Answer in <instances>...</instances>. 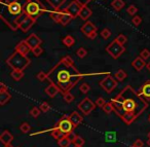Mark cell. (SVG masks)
Masks as SVG:
<instances>
[{"label":"cell","mask_w":150,"mask_h":147,"mask_svg":"<svg viewBox=\"0 0 150 147\" xmlns=\"http://www.w3.org/2000/svg\"><path fill=\"white\" fill-rule=\"evenodd\" d=\"M146 69H147L148 71H150V62L146 63Z\"/></svg>","instance_id":"db71d44e"},{"label":"cell","mask_w":150,"mask_h":147,"mask_svg":"<svg viewBox=\"0 0 150 147\" xmlns=\"http://www.w3.org/2000/svg\"><path fill=\"white\" fill-rule=\"evenodd\" d=\"M11 76L13 77L16 81L21 80L24 77V70H16V69H13L11 72Z\"/></svg>","instance_id":"484cf974"},{"label":"cell","mask_w":150,"mask_h":147,"mask_svg":"<svg viewBox=\"0 0 150 147\" xmlns=\"http://www.w3.org/2000/svg\"><path fill=\"white\" fill-rule=\"evenodd\" d=\"M102 109L104 110V112H105V113H107V114H109V113H111V112L114 111V108H113V105H112V103H111V102L105 104V105L102 107Z\"/></svg>","instance_id":"4dcf8cb0"},{"label":"cell","mask_w":150,"mask_h":147,"mask_svg":"<svg viewBox=\"0 0 150 147\" xmlns=\"http://www.w3.org/2000/svg\"><path fill=\"white\" fill-rule=\"evenodd\" d=\"M110 102L116 115L125 124H131L135 121L149 105L147 99L142 96L140 92L135 91L131 85L123 87L120 93L111 99Z\"/></svg>","instance_id":"6da1fadb"},{"label":"cell","mask_w":150,"mask_h":147,"mask_svg":"<svg viewBox=\"0 0 150 147\" xmlns=\"http://www.w3.org/2000/svg\"><path fill=\"white\" fill-rule=\"evenodd\" d=\"M11 99V95L8 92H4V93H0V105L3 106Z\"/></svg>","instance_id":"cb8c5ba5"},{"label":"cell","mask_w":150,"mask_h":147,"mask_svg":"<svg viewBox=\"0 0 150 147\" xmlns=\"http://www.w3.org/2000/svg\"><path fill=\"white\" fill-rule=\"evenodd\" d=\"M71 143H72V142L69 140L67 136H64L63 138H61V139H59V140H58V144H59V146H60V147H69Z\"/></svg>","instance_id":"83f0119b"},{"label":"cell","mask_w":150,"mask_h":147,"mask_svg":"<svg viewBox=\"0 0 150 147\" xmlns=\"http://www.w3.org/2000/svg\"><path fill=\"white\" fill-rule=\"evenodd\" d=\"M63 44H64V45H66L67 48H71V46H73L75 44L74 37H73V36H71V35L65 36V37L63 38Z\"/></svg>","instance_id":"4316f807"},{"label":"cell","mask_w":150,"mask_h":147,"mask_svg":"<svg viewBox=\"0 0 150 147\" xmlns=\"http://www.w3.org/2000/svg\"><path fill=\"white\" fill-rule=\"evenodd\" d=\"M84 143H86L84 139L82 138V137H80V136H77V138H76V140H75V142H74V145H78V146H83Z\"/></svg>","instance_id":"ee69618b"},{"label":"cell","mask_w":150,"mask_h":147,"mask_svg":"<svg viewBox=\"0 0 150 147\" xmlns=\"http://www.w3.org/2000/svg\"><path fill=\"white\" fill-rule=\"evenodd\" d=\"M115 39L117 40V41L119 42L120 44H122V45H125V43H127V36L125 35H123V34H119L118 36H117Z\"/></svg>","instance_id":"b9f144b4"},{"label":"cell","mask_w":150,"mask_h":147,"mask_svg":"<svg viewBox=\"0 0 150 147\" xmlns=\"http://www.w3.org/2000/svg\"><path fill=\"white\" fill-rule=\"evenodd\" d=\"M20 130H21V132L24 133V134H27V133L30 132V130H31V126H30L28 122H23V124H21V126H20Z\"/></svg>","instance_id":"1f68e13d"},{"label":"cell","mask_w":150,"mask_h":147,"mask_svg":"<svg viewBox=\"0 0 150 147\" xmlns=\"http://www.w3.org/2000/svg\"><path fill=\"white\" fill-rule=\"evenodd\" d=\"M74 147H82V146H78V145H74Z\"/></svg>","instance_id":"9f6ffc18"},{"label":"cell","mask_w":150,"mask_h":147,"mask_svg":"<svg viewBox=\"0 0 150 147\" xmlns=\"http://www.w3.org/2000/svg\"><path fill=\"white\" fill-rule=\"evenodd\" d=\"M127 72H125V70H122V69H119V70L115 73V79H117L118 81H123L127 78Z\"/></svg>","instance_id":"f1b7e54d"},{"label":"cell","mask_w":150,"mask_h":147,"mask_svg":"<svg viewBox=\"0 0 150 147\" xmlns=\"http://www.w3.org/2000/svg\"><path fill=\"white\" fill-rule=\"evenodd\" d=\"M50 17L52 21L60 24L61 19H62V17H63V9H52V11H50Z\"/></svg>","instance_id":"d6986e66"},{"label":"cell","mask_w":150,"mask_h":147,"mask_svg":"<svg viewBox=\"0 0 150 147\" xmlns=\"http://www.w3.org/2000/svg\"><path fill=\"white\" fill-rule=\"evenodd\" d=\"M134 146L135 147H143L144 146V143L141 139H137V140L134 142Z\"/></svg>","instance_id":"c3c4849f"},{"label":"cell","mask_w":150,"mask_h":147,"mask_svg":"<svg viewBox=\"0 0 150 147\" xmlns=\"http://www.w3.org/2000/svg\"><path fill=\"white\" fill-rule=\"evenodd\" d=\"M100 87H102L107 94H110L116 89L117 82L114 77H112L111 75H107L104 79H102V80L100 81Z\"/></svg>","instance_id":"ba28073f"},{"label":"cell","mask_w":150,"mask_h":147,"mask_svg":"<svg viewBox=\"0 0 150 147\" xmlns=\"http://www.w3.org/2000/svg\"><path fill=\"white\" fill-rule=\"evenodd\" d=\"M46 1L54 9H58L64 4L66 0H46Z\"/></svg>","instance_id":"d4e9b609"},{"label":"cell","mask_w":150,"mask_h":147,"mask_svg":"<svg viewBox=\"0 0 150 147\" xmlns=\"http://www.w3.org/2000/svg\"><path fill=\"white\" fill-rule=\"evenodd\" d=\"M115 138H116V137H115L114 133H109V134L106 135V140L108 139V141H114Z\"/></svg>","instance_id":"681fc988"},{"label":"cell","mask_w":150,"mask_h":147,"mask_svg":"<svg viewBox=\"0 0 150 147\" xmlns=\"http://www.w3.org/2000/svg\"><path fill=\"white\" fill-rule=\"evenodd\" d=\"M84 75L75 67L72 58L65 56L47 72V80L59 87L63 95L69 93L77 85Z\"/></svg>","instance_id":"7a4b0ae2"},{"label":"cell","mask_w":150,"mask_h":147,"mask_svg":"<svg viewBox=\"0 0 150 147\" xmlns=\"http://www.w3.org/2000/svg\"><path fill=\"white\" fill-rule=\"evenodd\" d=\"M63 98H64V101L66 103H71V102L74 101V96L69 92V93H66L63 95Z\"/></svg>","instance_id":"d590c367"},{"label":"cell","mask_w":150,"mask_h":147,"mask_svg":"<svg viewBox=\"0 0 150 147\" xmlns=\"http://www.w3.org/2000/svg\"><path fill=\"white\" fill-rule=\"evenodd\" d=\"M82 6H83V5H81L79 2H77L76 0H72V1L69 3L68 6L65 9V11H66L67 13H70V15H72V17L75 19L76 17H78Z\"/></svg>","instance_id":"30bf717a"},{"label":"cell","mask_w":150,"mask_h":147,"mask_svg":"<svg viewBox=\"0 0 150 147\" xmlns=\"http://www.w3.org/2000/svg\"><path fill=\"white\" fill-rule=\"evenodd\" d=\"M26 42L28 43V45L30 46V48H31V50H33V48H37V46L41 45L42 43V40L40 39L39 37H38L36 34H30L29 36H28L27 38H26Z\"/></svg>","instance_id":"7c38bea8"},{"label":"cell","mask_w":150,"mask_h":147,"mask_svg":"<svg viewBox=\"0 0 150 147\" xmlns=\"http://www.w3.org/2000/svg\"><path fill=\"white\" fill-rule=\"evenodd\" d=\"M15 50L18 53H20V54L24 55V56H27V55L29 54V52H31V48H30V46L28 45L26 40H22V41H20L19 43L17 44Z\"/></svg>","instance_id":"5bb4252c"},{"label":"cell","mask_w":150,"mask_h":147,"mask_svg":"<svg viewBox=\"0 0 150 147\" xmlns=\"http://www.w3.org/2000/svg\"><path fill=\"white\" fill-rule=\"evenodd\" d=\"M139 92L142 96H144V97L146 98V99L150 100V80L146 81V82L142 85L141 89H140Z\"/></svg>","instance_id":"44dd1931"},{"label":"cell","mask_w":150,"mask_h":147,"mask_svg":"<svg viewBox=\"0 0 150 147\" xmlns=\"http://www.w3.org/2000/svg\"><path fill=\"white\" fill-rule=\"evenodd\" d=\"M111 6L114 11H119L125 6V2L123 0H112V2H111Z\"/></svg>","instance_id":"603a6c76"},{"label":"cell","mask_w":150,"mask_h":147,"mask_svg":"<svg viewBox=\"0 0 150 147\" xmlns=\"http://www.w3.org/2000/svg\"><path fill=\"white\" fill-rule=\"evenodd\" d=\"M28 0H0V18L13 31L19 29L17 21L25 13L24 7Z\"/></svg>","instance_id":"3957f363"},{"label":"cell","mask_w":150,"mask_h":147,"mask_svg":"<svg viewBox=\"0 0 150 147\" xmlns=\"http://www.w3.org/2000/svg\"><path fill=\"white\" fill-rule=\"evenodd\" d=\"M40 110H41L42 112H44V113H46L47 111H50V104L47 103V102H43V103L40 104Z\"/></svg>","instance_id":"7bdbcfd3"},{"label":"cell","mask_w":150,"mask_h":147,"mask_svg":"<svg viewBox=\"0 0 150 147\" xmlns=\"http://www.w3.org/2000/svg\"><path fill=\"white\" fill-rule=\"evenodd\" d=\"M66 136L68 137V139H69V140L71 141V142L73 143V144H74L75 140H76V138H77V135L75 134V133L73 132V131H72V132H71V133H69L68 135H66Z\"/></svg>","instance_id":"f6af8a7d"},{"label":"cell","mask_w":150,"mask_h":147,"mask_svg":"<svg viewBox=\"0 0 150 147\" xmlns=\"http://www.w3.org/2000/svg\"><path fill=\"white\" fill-rule=\"evenodd\" d=\"M132 23L135 27H139L142 23V18L140 16H134V18L132 19Z\"/></svg>","instance_id":"8d00e7d4"},{"label":"cell","mask_w":150,"mask_h":147,"mask_svg":"<svg viewBox=\"0 0 150 147\" xmlns=\"http://www.w3.org/2000/svg\"><path fill=\"white\" fill-rule=\"evenodd\" d=\"M13 140V136L8 132V131H3L2 134L0 135V141L4 145H8Z\"/></svg>","instance_id":"e0dca14e"},{"label":"cell","mask_w":150,"mask_h":147,"mask_svg":"<svg viewBox=\"0 0 150 147\" xmlns=\"http://www.w3.org/2000/svg\"><path fill=\"white\" fill-rule=\"evenodd\" d=\"M140 57H141L143 60H148L150 58V50L147 48H144L141 53H140Z\"/></svg>","instance_id":"f35d334b"},{"label":"cell","mask_w":150,"mask_h":147,"mask_svg":"<svg viewBox=\"0 0 150 147\" xmlns=\"http://www.w3.org/2000/svg\"><path fill=\"white\" fill-rule=\"evenodd\" d=\"M90 89H91V87L88 85V83H82L81 85L79 87V91H80V93L81 94H88V92H90Z\"/></svg>","instance_id":"74e56055"},{"label":"cell","mask_w":150,"mask_h":147,"mask_svg":"<svg viewBox=\"0 0 150 147\" xmlns=\"http://www.w3.org/2000/svg\"><path fill=\"white\" fill-rule=\"evenodd\" d=\"M147 144H148V146H150V137H148V140H147Z\"/></svg>","instance_id":"11a10c76"},{"label":"cell","mask_w":150,"mask_h":147,"mask_svg":"<svg viewBox=\"0 0 150 147\" xmlns=\"http://www.w3.org/2000/svg\"><path fill=\"white\" fill-rule=\"evenodd\" d=\"M37 78L39 79V80L43 81L45 80V79H47V73L43 72V71H41V72H39L37 74Z\"/></svg>","instance_id":"7dc6e473"},{"label":"cell","mask_w":150,"mask_h":147,"mask_svg":"<svg viewBox=\"0 0 150 147\" xmlns=\"http://www.w3.org/2000/svg\"><path fill=\"white\" fill-rule=\"evenodd\" d=\"M96 103L92 101L90 98H84L81 102H79V104L77 105L78 109L82 112L83 115H88L92 111H94L95 108H96Z\"/></svg>","instance_id":"9c48e42d"},{"label":"cell","mask_w":150,"mask_h":147,"mask_svg":"<svg viewBox=\"0 0 150 147\" xmlns=\"http://www.w3.org/2000/svg\"><path fill=\"white\" fill-rule=\"evenodd\" d=\"M125 45L120 44L116 39L112 40L106 48V52L108 53L111 56V58H113V59H118L119 57L125 53Z\"/></svg>","instance_id":"8992f818"},{"label":"cell","mask_w":150,"mask_h":147,"mask_svg":"<svg viewBox=\"0 0 150 147\" xmlns=\"http://www.w3.org/2000/svg\"><path fill=\"white\" fill-rule=\"evenodd\" d=\"M148 137H150V132H149V133H148Z\"/></svg>","instance_id":"6f0895ef"},{"label":"cell","mask_w":150,"mask_h":147,"mask_svg":"<svg viewBox=\"0 0 150 147\" xmlns=\"http://www.w3.org/2000/svg\"><path fill=\"white\" fill-rule=\"evenodd\" d=\"M95 103H96V105L98 106V107L102 108L103 106H104L105 104H106V101H105V100L103 99V98H98V99L96 100V102H95Z\"/></svg>","instance_id":"bcb514c9"},{"label":"cell","mask_w":150,"mask_h":147,"mask_svg":"<svg viewBox=\"0 0 150 147\" xmlns=\"http://www.w3.org/2000/svg\"><path fill=\"white\" fill-rule=\"evenodd\" d=\"M58 93H60V89H59V87H57L54 83L50 82V85H48V87L45 89V94H46V95L50 96V98H54V97H56Z\"/></svg>","instance_id":"ac0fdd59"},{"label":"cell","mask_w":150,"mask_h":147,"mask_svg":"<svg viewBox=\"0 0 150 147\" xmlns=\"http://www.w3.org/2000/svg\"><path fill=\"white\" fill-rule=\"evenodd\" d=\"M137 11H138V9L135 6V5H129V6L127 9V13H129V16H132V17L135 16L136 13H137Z\"/></svg>","instance_id":"ab89813d"},{"label":"cell","mask_w":150,"mask_h":147,"mask_svg":"<svg viewBox=\"0 0 150 147\" xmlns=\"http://www.w3.org/2000/svg\"><path fill=\"white\" fill-rule=\"evenodd\" d=\"M101 36H102L103 38H104V39H109V38H110V36H111V31L110 30L108 29V28H105V29H103L102 31H101Z\"/></svg>","instance_id":"e575fe53"},{"label":"cell","mask_w":150,"mask_h":147,"mask_svg":"<svg viewBox=\"0 0 150 147\" xmlns=\"http://www.w3.org/2000/svg\"><path fill=\"white\" fill-rule=\"evenodd\" d=\"M132 66H133L137 71H141L144 67H146L145 60H143L141 57H138V58H136L135 60L132 62Z\"/></svg>","instance_id":"ffe728a7"},{"label":"cell","mask_w":150,"mask_h":147,"mask_svg":"<svg viewBox=\"0 0 150 147\" xmlns=\"http://www.w3.org/2000/svg\"><path fill=\"white\" fill-rule=\"evenodd\" d=\"M81 32L84 34V35L88 37V35H91L92 33H94V32H97V27L94 25V24L92 23V22L90 21H86V23L82 25L81 27Z\"/></svg>","instance_id":"4fadbf2b"},{"label":"cell","mask_w":150,"mask_h":147,"mask_svg":"<svg viewBox=\"0 0 150 147\" xmlns=\"http://www.w3.org/2000/svg\"><path fill=\"white\" fill-rule=\"evenodd\" d=\"M148 119H149V121H150V115H149V117H148Z\"/></svg>","instance_id":"680465c9"},{"label":"cell","mask_w":150,"mask_h":147,"mask_svg":"<svg viewBox=\"0 0 150 147\" xmlns=\"http://www.w3.org/2000/svg\"><path fill=\"white\" fill-rule=\"evenodd\" d=\"M131 147H135V146H134V145H133V146H131Z\"/></svg>","instance_id":"91938a15"},{"label":"cell","mask_w":150,"mask_h":147,"mask_svg":"<svg viewBox=\"0 0 150 147\" xmlns=\"http://www.w3.org/2000/svg\"><path fill=\"white\" fill-rule=\"evenodd\" d=\"M40 108H38V107H33L31 110H30V115L32 116V117H34V118H37L38 116L40 115Z\"/></svg>","instance_id":"836d02e7"},{"label":"cell","mask_w":150,"mask_h":147,"mask_svg":"<svg viewBox=\"0 0 150 147\" xmlns=\"http://www.w3.org/2000/svg\"><path fill=\"white\" fill-rule=\"evenodd\" d=\"M76 1H77V2H79L81 5H88L91 1H93V0H76Z\"/></svg>","instance_id":"816d5d0a"},{"label":"cell","mask_w":150,"mask_h":147,"mask_svg":"<svg viewBox=\"0 0 150 147\" xmlns=\"http://www.w3.org/2000/svg\"><path fill=\"white\" fill-rule=\"evenodd\" d=\"M73 19H74V18L72 17V15H70L69 13H67L65 9H63V17H62V19H61L60 24L62 26H67Z\"/></svg>","instance_id":"7402d4cb"},{"label":"cell","mask_w":150,"mask_h":147,"mask_svg":"<svg viewBox=\"0 0 150 147\" xmlns=\"http://www.w3.org/2000/svg\"><path fill=\"white\" fill-rule=\"evenodd\" d=\"M69 118H70L71 122L73 124V126H74V128H76V126H78L80 124H81L82 121H83V116L81 115V114H79L77 111H74L72 112V113L69 115Z\"/></svg>","instance_id":"9a60e30c"},{"label":"cell","mask_w":150,"mask_h":147,"mask_svg":"<svg viewBox=\"0 0 150 147\" xmlns=\"http://www.w3.org/2000/svg\"><path fill=\"white\" fill-rule=\"evenodd\" d=\"M36 20H37L36 18L27 16V17L22 21V23L19 25V29H21L22 31L26 33V32H28L32 27H33V25L36 23Z\"/></svg>","instance_id":"8fae6325"},{"label":"cell","mask_w":150,"mask_h":147,"mask_svg":"<svg viewBox=\"0 0 150 147\" xmlns=\"http://www.w3.org/2000/svg\"><path fill=\"white\" fill-rule=\"evenodd\" d=\"M4 92H8V87L3 82H1L0 83V93H4Z\"/></svg>","instance_id":"f907efd6"},{"label":"cell","mask_w":150,"mask_h":147,"mask_svg":"<svg viewBox=\"0 0 150 147\" xmlns=\"http://www.w3.org/2000/svg\"><path fill=\"white\" fill-rule=\"evenodd\" d=\"M76 55H77L78 58L80 59H83L86 57V55H88V50H86L84 48H80L77 50V52H76Z\"/></svg>","instance_id":"d6a6232c"},{"label":"cell","mask_w":150,"mask_h":147,"mask_svg":"<svg viewBox=\"0 0 150 147\" xmlns=\"http://www.w3.org/2000/svg\"><path fill=\"white\" fill-rule=\"evenodd\" d=\"M97 35H98V33H97V32H94V33H92L91 35H88V38H90V39H95V38L97 37Z\"/></svg>","instance_id":"f5cc1de1"},{"label":"cell","mask_w":150,"mask_h":147,"mask_svg":"<svg viewBox=\"0 0 150 147\" xmlns=\"http://www.w3.org/2000/svg\"><path fill=\"white\" fill-rule=\"evenodd\" d=\"M92 15H93L92 9H91L90 7L88 6V5H83V6L81 7V11H80L78 17H79L80 19L82 20V21H86V22L91 17H92Z\"/></svg>","instance_id":"2e32d148"},{"label":"cell","mask_w":150,"mask_h":147,"mask_svg":"<svg viewBox=\"0 0 150 147\" xmlns=\"http://www.w3.org/2000/svg\"><path fill=\"white\" fill-rule=\"evenodd\" d=\"M52 136L54 137L56 140H59V139H61V138H63L64 136H66V135H64L62 132H61L59 129H57V128H54L52 130Z\"/></svg>","instance_id":"f546056e"},{"label":"cell","mask_w":150,"mask_h":147,"mask_svg":"<svg viewBox=\"0 0 150 147\" xmlns=\"http://www.w3.org/2000/svg\"><path fill=\"white\" fill-rule=\"evenodd\" d=\"M54 128L59 129L64 135H68L69 133H71L74 130V126H73V124L71 122L69 116H64V117L61 118V119L57 122Z\"/></svg>","instance_id":"52a82bcc"},{"label":"cell","mask_w":150,"mask_h":147,"mask_svg":"<svg viewBox=\"0 0 150 147\" xmlns=\"http://www.w3.org/2000/svg\"><path fill=\"white\" fill-rule=\"evenodd\" d=\"M6 64L11 67V69H16V70H25L31 63V60L28 58L27 56L20 54V53L16 52L11 54L8 58L6 59Z\"/></svg>","instance_id":"277c9868"},{"label":"cell","mask_w":150,"mask_h":147,"mask_svg":"<svg viewBox=\"0 0 150 147\" xmlns=\"http://www.w3.org/2000/svg\"><path fill=\"white\" fill-rule=\"evenodd\" d=\"M31 52L35 57H39L40 55H42V53H43V48H41V45H39V46H37V48H33Z\"/></svg>","instance_id":"60d3db41"},{"label":"cell","mask_w":150,"mask_h":147,"mask_svg":"<svg viewBox=\"0 0 150 147\" xmlns=\"http://www.w3.org/2000/svg\"><path fill=\"white\" fill-rule=\"evenodd\" d=\"M24 11L29 17H33L37 19L38 17L46 13L47 9L40 0H28L25 7H24Z\"/></svg>","instance_id":"5b68a950"}]
</instances>
